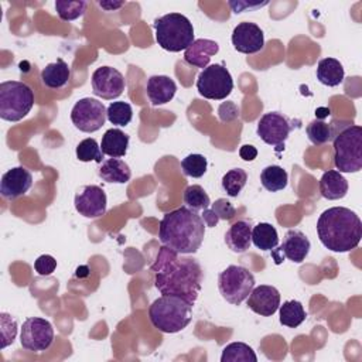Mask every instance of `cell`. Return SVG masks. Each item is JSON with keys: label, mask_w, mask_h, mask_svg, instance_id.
<instances>
[{"label": "cell", "mask_w": 362, "mask_h": 362, "mask_svg": "<svg viewBox=\"0 0 362 362\" xmlns=\"http://www.w3.org/2000/svg\"><path fill=\"white\" fill-rule=\"evenodd\" d=\"M154 287L161 294H174L195 304L204 281V270L197 259L182 255L161 245L151 264Z\"/></svg>", "instance_id": "obj_1"}, {"label": "cell", "mask_w": 362, "mask_h": 362, "mask_svg": "<svg viewBox=\"0 0 362 362\" xmlns=\"http://www.w3.org/2000/svg\"><path fill=\"white\" fill-rule=\"evenodd\" d=\"M205 228L206 225L201 215L184 205L161 218L158 239L163 246L180 255H192L202 245Z\"/></svg>", "instance_id": "obj_2"}, {"label": "cell", "mask_w": 362, "mask_h": 362, "mask_svg": "<svg viewBox=\"0 0 362 362\" xmlns=\"http://www.w3.org/2000/svg\"><path fill=\"white\" fill-rule=\"evenodd\" d=\"M317 235L328 250L337 253L351 252L361 242L362 222L352 209L332 206L318 216Z\"/></svg>", "instance_id": "obj_3"}, {"label": "cell", "mask_w": 362, "mask_h": 362, "mask_svg": "<svg viewBox=\"0 0 362 362\" xmlns=\"http://www.w3.org/2000/svg\"><path fill=\"white\" fill-rule=\"evenodd\" d=\"M192 305L180 296L163 294L148 307L151 325L164 334L182 331L192 320Z\"/></svg>", "instance_id": "obj_4"}, {"label": "cell", "mask_w": 362, "mask_h": 362, "mask_svg": "<svg viewBox=\"0 0 362 362\" xmlns=\"http://www.w3.org/2000/svg\"><path fill=\"white\" fill-rule=\"evenodd\" d=\"M157 44L168 52L185 51L194 42V27L188 17L168 13L154 20Z\"/></svg>", "instance_id": "obj_5"}, {"label": "cell", "mask_w": 362, "mask_h": 362, "mask_svg": "<svg viewBox=\"0 0 362 362\" xmlns=\"http://www.w3.org/2000/svg\"><path fill=\"white\" fill-rule=\"evenodd\" d=\"M334 164L339 173H358L362 168V127L348 123L334 136Z\"/></svg>", "instance_id": "obj_6"}, {"label": "cell", "mask_w": 362, "mask_h": 362, "mask_svg": "<svg viewBox=\"0 0 362 362\" xmlns=\"http://www.w3.org/2000/svg\"><path fill=\"white\" fill-rule=\"evenodd\" d=\"M34 105L33 89L21 81H4L0 83V117L7 122H18L25 117Z\"/></svg>", "instance_id": "obj_7"}, {"label": "cell", "mask_w": 362, "mask_h": 362, "mask_svg": "<svg viewBox=\"0 0 362 362\" xmlns=\"http://www.w3.org/2000/svg\"><path fill=\"white\" fill-rule=\"evenodd\" d=\"M255 283L253 273L239 264L228 266L218 276V288L221 296L233 305H239L247 298Z\"/></svg>", "instance_id": "obj_8"}, {"label": "cell", "mask_w": 362, "mask_h": 362, "mask_svg": "<svg viewBox=\"0 0 362 362\" xmlns=\"http://www.w3.org/2000/svg\"><path fill=\"white\" fill-rule=\"evenodd\" d=\"M197 90L205 99L222 100L233 90V79L223 64H212L204 68L197 78Z\"/></svg>", "instance_id": "obj_9"}, {"label": "cell", "mask_w": 362, "mask_h": 362, "mask_svg": "<svg viewBox=\"0 0 362 362\" xmlns=\"http://www.w3.org/2000/svg\"><path fill=\"white\" fill-rule=\"evenodd\" d=\"M106 107L95 98L79 99L71 110V122L83 133L99 130L106 122Z\"/></svg>", "instance_id": "obj_10"}, {"label": "cell", "mask_w": 362, "mask_h": 362, "mask_svg": "<svg viewBox=\"0 0 362 362\" xmlns=\"http://www.w3.org/2000/svg\"><path fill=\"white\" fill-rule=\"evenodd\" d=\"M54 342V328L51 322L41 317H30L23 322L20 344L25 351H47Z\"/></svg>", "instance_id": "obj_11"}, {"label": "cell", "mask_w": 362, "mask_h": 362, "mask_svg": "<svg viewBox=\"0 0 362 362\" xmlns=\"http://www.w3.org/2000/svg\"><path fill=\"white\" fill-rule=\"evenodd\" d=\"M291 130L293 124L290 120L279 112L264 113L256 127V133L262 141L279 148H284V143Z\"/></svg>", "instance_id": "obj_12"}, {"label": "cell", "mask_w": 362, "mask_h": 362, "mask_svg": "<svg viewBox=\"0 0 362 362\" xmlns=\"http://www.w3.org/2000/svg\"><path fill=\"white\" fill-rule=\"evenodd\" d=\"M90 83L93 93L106 100H113L119 98L126 88V81L123 75L116 68L107 65L99 66L93 71Z\"/></svg>", "instance_id": "obj_13"}, {"label": "cell", "mask_w": 362, "mask_h": 362, "mask_svg": "<svg viewBox=\"0 0 362 362\" xmlns=\"http://www.w3.org/2000/svg\"><path fill=\"white\" fill-rule=\"evenodd\" d=\"M75 209L85 218H99L105 215L107 198L99 185H83L75 195Z\"/></svg>", "instance_id": "obj_14"}, {"label": "cell", "mask_w": 362, "mask_h": 362, "mask_svg": "<svg viewBox=\"0 0 362 362\" xmlns=\"http://www.w3.org/2000/svg\"><path fill=\"white\" fill-rule=\"evenodd\" d=\"M310 249L311 243L305 233L298 229H290L286 232L281 246L277 249V252L272 250V255L276 264H280L283 257L291 260L293 263H301L308 256Z\"/></svg>", "instance_id": "obj_15"}, {"label": "cell", "mask_w": 362, "mask_h": 362, "mask_svg": "<svg viewBox=\"0 0 362 362\" xmlns=\"http://www.w3.org/2000/svg\"><path fill=\"white\" fill-rule=\"evenodd\" d=\"M232 45L238 52L256 54L264 47L263 30L250 21L239 23L232 31Z\"/></svg>", "instance_id": "obj_16"}, {"label": "cell", "mask_w": 362, "mask_h": 362, "mask_svg": "<svg viewBox=\"0 0 362 362\" xmlns=\"http://www.w3.org/2000/svg\"><path fill=\"white\" fill-rule=\"evenodd\" d=\"M246 304L253 313L263 317H270L280 307V293L274 286L260 284L257 287H253V290L247 296Z\"/></svg>", "instance_id": "obj_17"}, {"label": "cell", "mask_w": 362, "mask_h": 362, "mask_svg": "<svg viewBox=\"0 0 362 362\" xmlns=\"http://www.w3.org/2000/svg\"><path fill=\"white\" fill-rule=\"evenodd\" d=\"M33 185V175L25 167H13L6 171L0 181V192L6 199L24 195Z\"/></svg>", "instance_id": "obj_18"}, {"label": "cell", "mask_w": 362, "mask_h": 362, "mask_svg": "<svg viewBox=\"0 0 362 362\" xmlns=\"http://www.w3.org/2000/svg\"><path fill=\"white\" fill-rule=\"evenodd\" d=\"M146 92L153 106H161L174 98L177 83L167 75H153L147 79Z\"/></svg>", "instance_id": "obj_19"}, {"label": "cell", "mask_w": 362, "mask_h": 362, "mask_svg": "<svg viewBox=\"0 0 362 362\" xmlns=\"http://www.w3.org/2000/svg\"><path fill=\"white\" fill-rule=\"evenodd\" d=\"M219 44L214 40L198 38L184 51V59L187 64L197 68H206L211 58L218 54Z\"/></svg>", "instance_id": "obj_20"}, {"label": "cell", "mask_w": 362, "mask_h": 362, "mask_svg": "<svg viewBox=\"0 0 362 362\" xmlns=\"http://www.w3.org/2000/svg\"><path fill=\"white\" fill-rule=\"evenodd\" d=\"M252 229L253 225L250 221L240 219L232 223L225 233L226 246L235 253H245L252 243Z\"/></svg>", "instance_id": "obj_21"}, {"label": "cell", "mask_w": 362, "mask_h": 362, "mask_svg": "<svg viewBox=\"0 0 362 362\" xmlns=\"http://www.w3.org/2000/svg\"><path fill=\"white\" fill-rule=\"evenodd\" d=\"M320 192L325 199H341L348 192V181L338 170H328L320 178Z\"/></svg>", "instance_id": "obj_22"}, {"label": "cell", "mask_w": 362, "mask_h": 362, "mask_svg": "<svg viewBox=\"0 0 362 362\" xmlns=\"http://www.w3.org/2000/svg\"><path fill=\"white\" fill-rule=\"evenodd\" d=\"M129 141H130V137L127 133H124L117 127H112L105 132L100 141V150L103 154L112 158H120L126 156Z\"/></svg>", "instance_id": "obj_23"}, {"label": "cell", "mask_w": 362, "mask_h": 362, "mask_svg": "<svg viewBox=\"0 0 362 362\" xmlns=\"http://www.w3.org/2000/svg\"><path fill=\"white\" fill-rule=\"evenodd\" d=\"M98 174L103 181L113 184H126L132 178V170L129 164L120 158L103 160L100 163Z\"/></svg>", "instance_id": "obj_24"}, {"label": "cell", "mask_w": 362, "mask_h": 362, "mask_svg": "<svg viewBox=\"0 0 362 362\" xmlns=\"http://www.w3.org/2000/svg\"><path fill=\"white\" fill-rule=\"evenodd\" d=\"M69 76V65L62 58H58L55 62L47 64L45 68H42L41 71V81L49 89L64 88L68 83Z\"/></svg>", "instance_id": "obj_25"}, {"label": "cell", "mask_w": 362, "mask_h": 362, "mask_svg": "<svg viewBox=\"0 0 362 362\" xmlns=\"http://www.w3.org/2000/svg\"><path fill=\"white\" fill-rule=\"evenodd\" d=\"M315 75H317V79L322 85L334 88L344 82L345 72H344L342 64L337 58L327 57V58L320 59V62L317 65Z\"/></svg>", "instance_id": "obj_26"}, {"label": "cell", "mask_w": 362, "mask_h": 362, "mask_svg": "<svg viewBox=\"0 0 362 362\" xmlns=\"http://www.w3.org/2000/svg\"><path fill=\"white\" fill-rule=\"evenodd\" d=\"M236 215V209L226 198H218L206 209L202 211L201 218L206 226H216L219 221H230Z\"/></svg>", "instance_id": "obj_27"}, {"label": "cell", "mask_w": 362, "mask_h": 362, "mask_svg": "<svg viewBox=\"0 0 362 362\" xmlns=\"http://www.w3.org/2000/svg\"><path fill=\"white\" fill-rule=\"evenodd\" d=\"M252 243L260 250H273L279 245L276 228L267 222H259L252 229Z\"/></svg>", "instance_id": "obj_28"}, {"label": "cell", "mask_w": 362, "mask_h": 362, "mask_svg": "<svg viewBox=\"0 0 362 362\" xmlns=\"http://www.w3.org/2000/svg\"><path fill=\"white\" fill-rule=\"evenodd\" d=\"M260 182L264 189L270 192H277L287 187L288 174L280 165H267L260 173Z\"/></svg>", "instance_id": "obj_29"}, {"label": "cell", "mask_w": 362, "mask_h": 362, "mask_svg": "<svg viewBox=\"0 0 362 362\" xmlns=\"http://www.w3.org/2000/svg\"><path fill=\"white\" fill-rule=\"evenodd\" d=\"M279 320L280 324L288 327V328H297L301 325L307 317L303 304L298 300H287L283 303V305L279 307Z\"/></svg>", "instance_id": "obj_30"}, {"label": "cell", "mask_w": 362, "mask_h": 362, "mask_svg": "<svg viewBox=\"0 0 362 362\" xmlns=\"http://www.w3.org/2000/svg\"><path fill=\"white\" fill-rule=\"evenodd\" d=\"M221 362H257V356L247 344L230 342L222 349Z\"/></svg>", "instance_id": "obj_31"}, {"label": "cell", "mask_w": 362, "mask_h": 362, "mask_svg": "<svg viewBox=\"0 0 362 362\" xmlns=\"http://www.w3.org/2000/svg\"><path fill=\"white\" fill-rule=\"evenodd\" d=\"M305 132H307L308 140L315 146H322V144L328 143L337 134L335 127H334L332 123H327V122L320 120V119H315V120L310 122L307 124Z\"/></svg>", "instance_id": "obj_32"}, {"label": "cell", "mask_w": 362, "mask_h": 362, "mask_svg": "<svg viewBox=\"0 0 362 362\" xmlns=\"http://www.w3.org/2000/svg\"><path fill=\"white\" fill-rule=\"evenodd\" d=\"M247 181V173L243 168H232L222 177V188L228 197H238Z\"/></svg>", "instance_id": "obj_33"}, {"label": "cell", "mask_w": 362, "mask_h": 362, "mask_svg": "<svg viewBox=\"0 0 362 362\" xmlns=\"http://www.w3.org/2000/svg\"><path fill=\"white\" fill-rule=\"evenodd\" d=\"M184 204L192 211H204L211 205V198L201 185H188L182 195Z\"/></svg>", "instance_id": "obj_34"}, {"label": "cell", "mask_w": 362, "mask_h": 362, "mask_svg": "<svg viewBox=\"0 0 362 362\" xmlns=\"http://www.w3.org/2000/svg\"><path fill=\"white\" fill-rule=\"evenodd\" d=\"M106 117L115 126H127L133 117V109L127 102H112L106 107Z\"/></svg>", "instance_id": "obj_35"}, {"label": "cell", "mask_w": 362, "mask_h": 362, "mask_svg": "<svg viewBox=\"0 0 362 362\" xmlns=\"http://www.w3.org/2000/svg\"><path fill=\"white\" fill-rule=\"evenodd\" d=\"M86 7H88V3L83 0H76V1L57 0L55 1V10L58 13V17L62 21H74L82 17L86 11Z\"/></svg>", "instance_id": "obj_36"}, {"label": "cell", "mask_w": 362, "mask_h": 362, "mask_svg": "<svg viewBox=\"0 0 362 362\" xmlns=\"http://www.w3.org/2000/svg\"><path fill=\"white\" fill-rule=\"evenodd\" d=\"M75 154H76V158L83 163H88V161L102 163L103 161V153L100 150V146L98 144V141L95 139H90V137L79 141V144L76 146Z\"/></svg>", "instance_id": "obj_37"}, {"label": "cell", "mask_w": 362, "mask_h": 362, "mask_svg": "<svg viewBox=\"0 0 362 362\" xmlns=\"http://www.w3.org/2000/svg\"><path fill=\"white\" fill-rule=\"evenodd\" d=\"M206 168H208L206 158L202 154H198V153L188 154L181 161V170L187 177L199 178L206 173Z\"/></svg>", "instance_id": "obj_38"}, {"label": "cell", "mask_w": 362, "mask_h": 362, "mask_svg": "<svg viewBox=\"0 0 362 362\" xmlns=\"http://www.w3.org/2000/svg\"><path fill=\"white\" fill-rule=\"evenodd\" d=\"M0 320H1V339H3L1 348H6L7 345L14 342V338L17 334V322L7 313H1Z\"/></svg>", "instance_id": "obj_39"}, {"label": "cell", "mask_w": 362, "mask_h": 362, "mask_svg": "<svg viewBox=\"0 0 362 362\" xmlns=\"http://www.w3.org/2000/svg\"><path fill=\"white\" fill-rule=\"evenodd\" d=\"M57 267V260L51 255H41L34 262V269L40 276H49Z\"/></svg>", "instance_id": "obj_40"}, {"label": "cell", "mask_w": 362, "mask_h": 362, "mask_svg": "<svg viewBox=\"0 0 362 362\" xmlns=\"http://www.w3.org/2000/svg\"><path fill=\"white\" fill-rule=\"evenodd\" d=\"M267 4H269V1L255 3V4H250L247 1H229V7L233 10L235 14L243 13L246 10H257V8H262L263 6H267Z\"/></svg>", "instance_id": "obj_41"}, {"label": "cell", "mask_w": 362, "mask_h": 362, "mask_svg": "<svg viewBox=\"0 0 362 362\" xmlns=\"http://www.w3.org/2000/svg\"><path fill=\"white\" fill-rule=\"evenodd\" d=\"M239 156L245 161H253L257 157V148L252 144H243L239 148Z\"/></svg>", "instance_id": "obj_42"}, {"label": "cell", "mask_w": 362, "mask_h": 362, "mask_svg": "<svg viewBox=\"0 0 362 362\" xmlns=\"http://www.w3.org/2000/svg\"><path fill=\"white\" fill-rule=\"evenodd\" d=\"M124 4V1H98V6L99 7H102V8H105V10H107V11H112V10H116V8H119V7H122Z\"/></svg>", "instance_id": "obj_43"}]
</instances>
